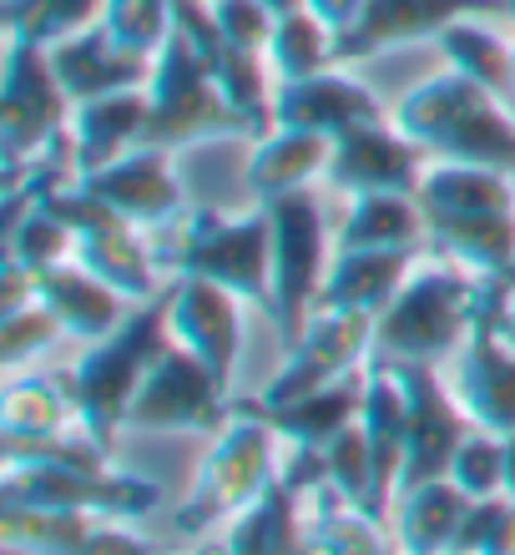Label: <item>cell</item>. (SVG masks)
Segmentation results:
<instances>
[{"mask_svg": "<svg viewBox=\"0 0 515 555\" xmlns=\"http://www.w3.org/2000/svg\"><path fill=\"white\" fill-rule=\"evenodd\" d=\"M5 258L26 263L30 273H46V268L76 258L72 222L51 207V197H30V203L5 207Z\"/></svg>", "mask_w": 515, "mask_h": 555, "instance_id": "obj_34", "label": "cell"}, {"mask_svg": "<svg viewBox=\"0 0 515 555\" xmlns=\"http://www.w3.org/2000/svg\"><path fill=\"white\" fill-rule=\"evenodd\" d=\"M435 46H440V56L450 72L471 76L475 87H486L511 102V36L486 26L480 15H460V21H450V26L435 36Z\"/></svg>", "mask_w": 515, "mask_h": 555, "instance_id": "obj_33", "label": "cell"}, {"mask_svg": "<svg viewBox=\"0 0 515 555\" xmlns=\"http://www.w3.org/2000/svg\"><path fill=\"white\" fill-rule=\"evenodd\" d=\"M429 152L399 132L395 121H359L329 142L324 182L344 197L359 192H420L429 172Z\"/></svg>", "mask_w": 515, "mask_h": 555, "instance_id": "obj_16", "label": "cell"}, {"mask_svg": "<svg viewBox=\"0 0 515 555\" xmlns=\"http://www.w3.org/2000/svg\"><path fill=\"white\" fill-rule=\"evenodd\" d=\"M389 369L404 384V404H410V450H404V475H399V495L420 490L429 480H445L455 465L460 444L475 429V420L465 414L455 389H445L435 364H404L389 359Z\"/></svg>", "mask_w": 515, "mask_h": 555, "instance_id": "obj_15", "label": "cell"}, {"mask_svg": "<svg viewBox=\"0 0 515 555\" xmlns=\"http://www.w3.org/2000/svg\"><path fill=\"white\" fill-rule=\"evenodd\" d=\"M339 51V36L319 21L313 11H288L273 21V36H268V72L273 81H304V76H319Z\"/></svg>", "mask_w": 515, "mask_h": 555, "instance_id": "obj_35", "label": "cell"}, {"mask_svg": "<svg viewBox=\"0 0 515 555\" xmlns=\"http://www.w3.org/2000/svg\"><path fill=\"white\" fill-rule=\"evenodd\" d=\"M324 450L288 444L279 480L253 500L248 511L233 515V526L222 535V555H304L309 535V490L324 485Z\"/></svg>", "mask_w": 515, "mask_h": 555, "instance_id": "obj_13", "label": "cell"}, {"mask_svg": "<svg viewBox=\"0 0 515 555\" xmlns=\"http://www.w3.org/2000/svg\"><path fill=\"white\" fill-rule=\"evenodd\" d=\"M163 490L142 475L112 465V450H102L91 435L36 439V444H5L0 469V505H36V511H81L137 520L157 511Z\"/></svg>", "mask_w": 515, "mask_h": 555, "instance_id": "obj_1", "label": "cell"}, {"mask_svg": "<svg viewBox=\"0 0 515 555\" xmlns=\"http://www.w3.org/2000/svg\"><path fill=\"white\" fill-rule=\"evenodd\" d=\"M51 66H56L72 106L91 102V96H112V91H127V87H147V76H152V61L132 56L102 26H87L72 41L51 46Z\"/></svg>", "mask_w": 515, "mask_h": 555, "instance_id": "obj_27", "label": "cell"}, {"mask_svg": "<svg viewBox=\"0 0 515 555\" xmlns=\"http://www.w3.org/2000/svg\"><path fill=\"white\" fill-rule=\"evenodd\" d=\"M233 420L228 404V384H218V374L192 359L182 344L167 338L163 353L152 359L147 379L137 389L132 410H127V429L142 435H218L222 424Z\"/></svg>", "mask_w": 515, "mask_h": 555, "instance_id": "obj_11", "label": "cell"}, {"mask_svg": "<svg viewBox=\"0 0 515 555\" xmlns=\"http://www.w3.org/2000/svg\"><path fill=\"white\" fill-rule=\"evenodd\" d=\"M511 298H495L486 308V319L475 323V334L465 338V349L450 359L455 364V389L465 414L475 420V429L490 435H515V344L505 338L501 313Z\"/></svg>", "mask_w": 515, "mask_h": 555, "instance_id": "obj_17", "label": "cell"}, {"mask_svg": "<svg viewBox=\"0 0 515 555\" xmlns=\"http://www.w3.org/2000/svg\"><path fill=\"white\" fill-rule=\"evenodd\" d=\"M51 207H56L61 218L72 222L76 233V263L91 268L96 278H106L117 293H127L132 304H147L157 298V248H147L142 237H137V222H127L121 212L102 203V197H91L81 182H61V188L46 192Z\"/></svg>", "mask_w": 515, "mask_h": 555, "instance_id": "obj_12", "label": "cell"}, {"mask_svg": "<svg viewBox=\"0 0 515 555\" xmlns=\"http://www.w3.org/2000/svg\"><path fill=\"white\" fill-rule=\"evenodd\" d=\"M268 228H273V304L268 319L279 323L283 344L294 349L298 334L309 328L319 288L334 263V228L324 218L319 192H288V197H268Z\"/></svg>", "mask_w": 515, "mask_h": 555, "instance_id": "obj_9", "label": "cell"}, {"mask_svg": "<svg viewBox=\"0 0 515 555\" xmlns=\"http://www.w3.org/2000/svg\"><path fill=\"white\" fill-rule=\"evenodd\" d=\"M36 293H41V304L61 319V328L76 334L81 344L106 338L137 308L127 293H117L106 278H96L91 268L76 263V258L72 263H56V268H46V273H36Z\"/></svg>", "mask_w": 515, "mask_h": 555, "instance_id": "obj_26", "label": "cell"}, {"mask_svg": "<svg viewBox=\"0 0 515 555\" xmlns=\"http://www.w3.org/2000/svg\"><path fill=\"white\" fill-rule=\"evenodd\" d=\"M329 172V137L294 132V127H273L253 142L248 157V188L258 203L268 197H288V192H309Z\"/></svg>", "mask_w": 515, "mask_h": 555, "instance_id": "obj_29", "label": "cell"}, {"mask_svg": "<svg viewBox=\"0 0 515 555\" xmlns=\"http://www.w3.org/2000/svg\"><path fill=\"white\" fill-rule=\"evenodd\" d=\"M157 263L177 278H213L233 288L243 304H273V228L268 207L258 203L243 218H228L218 207H192L167 228V243L157 248Z\"/></svg>", "mask_w": 515, "mask_h": 555, "instance_id": "obj_6", "label": "cell"}, {"mask_svg": "<svg viewBox=\"0 0 515 555\" xmlns=\"http://www.w3.org/2000/svg\"><path fill=\"white\" fill-rule=\"evenodd\" d=\"M495 278L471 273L455 258H420L410 278L399 283L379 319H374V353L379 359H404V364H435L455 359L475 323L486 319V308L501 298ZM511 298V293H505Z\"/></svg>", "mask_w": 515, "mask_h": 555, "instance_id": "obj_2", "label": "cell"}, {"mask_svg": "<svg viewBox=\"0 0 515 555\" xmlns=\"http://www.w3.org/2000/svg\"><path fill=\"white\" fill-rule=\"evenodd\" d=\"M359 404H364V374H349V379L329 384V389H313L304 399H288V404H258L268 414V424L279 429L283 444H304V450H324L329 439H339L349 424H359Z\"/></svg>", "mask_w": 515, "mask_h": 555, "instance_id": "obj_32", "label": "cell"}, {"mask_svg": "<svg viewBox=\"0 0 515 555\" xmlns=\"http://www.w3.org/2000/svg\"><path fill=\"white\" fill-rule=\"evenodd\" d=\"M420 258L425 253H334L324 288H319V308H349V313L379 319Z\"/></svg>", "mask_w": 515, "mask_h": 555, "instance_id": "obj_28", "label": "cell"}, {"mask_svg": "<svg viewBox=\"0 0 515 555\" xmlns=\"http://www.w3.org/2000/svg\"><path fill=\"white\" fill-rule=\"evenodd\" d=\"M304 11H313L334 36H344V30L364 15V0H304Z\"/></svg>", "mask_w": 515, "mask_h": 555, "instance_id": "obj_43", "label": "cell"}, {"mask_svg": "<svg viewBox=\"0 0 515 555\" xmlns=\"http://www.w3.org/2000/svg\"><path fill=\"white\" fill-rule=\"evenodd\" d=\"M359 121H384L379 96L349 72V66H329L304 81H279L273 87V127H294V132L334 137L359 127Z\"/></svg>", "mask_w": 515, "mask_h": 555, "instance_id": "obj_21", "label": "cell"}, {"mask_svg": "<svg viewBox=\"0 0 515 555\" xmlns=\"http://www.w3.org/2000/svg\"><path fill=\"white\" fill-rule=\"evenodd\" d=\"M450 555H460V551H450Z\"/></svg>", "mask_w": 515, "mask_h": 555, "instance_id": "obj_51", "label": "cell"}, {"mask_svg": "<svg viewBox=\"0 0 515 555\" xmlns=\"http://www.w3.org/2000/svg\"><path fill=\"white\" fill-rule=\"evenodd\" d=\"M374 353V319L369 313H349V308H319L309 319V328L298 334V344L288 349V359L279 364V374L268 379V389L258 395V404H288L304 399L313 389L349 379L359 364H369Z\"/></svg>", "mask_w": 515, "mask_h": 555, "instance_id": "obj_14", "label": "cell"}, {"mask_svg": "<svg viewBox=\"0 0 515 555\" xmlns=\"http://www.w3.org/2000/svg\"><path fill=\"white\" fill-rule=\"evenodd\" d=\"M0 424H5V444H36V439H61L76 435V404L56 374H11L5 379V399H0ZM87 435V429H81Z\"/></svg>", "mask_w": 515, "mask_h": 555, "instance_id": "obj_30", "label": "cell"}, {"mask_svg": "<svg viewBox=\"0 0 515 555\" xmlns=\"http://www.w3.org/2000/svg\"><path fill=\"white\" fill-rule=\"evenodd\" d=\"M0 545L11 555H152V545L112 515L36 505H0Z\"/></svg>", "mask_w": 515, "mask_h": 555, "instance_id": "obj_18", "label": "cell"}, {"mask_svg": "<svg viewBox=\"0 0 515 555\" xmlns=\"http://www.w3.org/2000/svg\"><path fill=\"white\" fill-rule=\"evenodd\" d=\"M501 328H505V338H511V344H515V298H511V304H505V313H501Z\"/></svg>", "mask_w": 515, "mask_h": 555, "instance_id": "obj_46", "label": "cell"}, {"mask_svg": "<svg viewBox=\"0 0 515 555\" xmlns=\"http://www.w3.org/2000/svg\"><path fill=\"white\" fill-rule=\"evenodd\" d=\"M429 222L414 192H359L334 228V253H425Z\"/></svg>", "mask_w": 515, "mask_h": 555, "instance_id": "obj_25", "label": "cell"}, {"mask_svg": "<svg viewBox=\"0 0 515 555\" xmlns=\"http://www.w3.org/2000/svg\"><path fill=\"white\" fill-rule=\"evenodd\" d=\"M359 429H364L369 465H374V515H384L399 500V475H404V450H410V404H404L399 374L379 353H369L364 364Z\"/></svg>", "mask_w": 515, "mask_h": 555, "instance_id": "obj_22", "label": "cell"}, {"mask_svg": "<svg viewBox=\"0 0 515 555\" xmlns=\"http://www.w3.org/2000/svg\"><path fill=\"white\" fill-rule=\"evenodd\" d=\"M106 0H0V15H5V36L15 41H36V46H61L81 36L87 26L102 21Z\"/></svg>", "mask_w": 515, "mask_h": 555, "instance_id": "obj_36", "label": "cell"}, {"mask_svg": "<svg viewBox=\"0 0 515 555\" xmlns=\"http://www.w3.org/2000/svg\"><path fill=\"white\" fill-rule=\"evenodd\" d=\"M218 555H222V551H218Z\"/></svg>", "mask_w": 515, "mask_h": 555, "instance_id": "obj_52", "label": "cell"}, {"mask_svg": "<svg viewBox=\"0 0 515 555\" xmlns=\"http://www.w3.org/2000/svg\"><path fill=\"white\" fill-rule=\"evenodd\" d=\"M273 15H288V11H304V0H263Z\"/></svg>", "mask_w": 515, "mask_h": 555, "instance_id": "obj_45", "label": "cell"}, {"mask_svg": "<svg viewBox=\"0 0 515 555\" xmlns=\"http://www.w3.org/2000/svg\"><path fill=\"white\" fill-rule=\"evenodd\" d=\"M66 127H72V96L51 66V51L5 36V56H0V157H5V172L61 146Z\"/></svg>", "mask_w": 515, "mask_h": 555, "instance_id": "obj_10", "label": "cell"}, {"mask_svg": "<svg viewBox=\"0 0 515 555\" xmlns=\"http://www.w3.org/2000/svg\"><path fill=\"white\" fill-rule=\"evenodd\" d=\"M480 11H495V0H364V15L339 36L334 61H339V66H353V61L379 56L389 46L435 41L450 21L480 15Z\"/></svg>", "mask_w": 515, "mask_h": 555, "instance_id": "obj_23", "label": "cell"}, {"mask_svg": "<svg viewBox=\"0 0 515 555\" xmlns=\"http://www.w3.org/2000/svg\"><path fill=\"white\" fill-rule=\"evenodd\" d=\"M172 157L177 152L167 146H132L127 157L106 162L76 182L137 228H172L182 218V182L172 172Z\"/></svg>", "mask_w": 515, "mask_h": 555, "instance_id": "obj_20", "label": "cell"}, {"mask_svg": "<svg viewBox=\"0 0 515 555\" xmlns=\"http://www.w3.org/2000/svg\"><path fill=\"white\" fill-rule=\"evenodd\" d=\"M273 480H279V429L268 424V414L258 404L233 410V420L222 424L213 444H207L188 500L177 505V530L197 535V530L218 526V520H233Z\"/></svg>", "mask_w": 515, "mask_h": 555, "instance_id": "obj_7", "label": "cell"}, {"mask_svg": "<svg viewBox=\"0 0 515 555\" xmlns=\"http://www.w3.org/2000/svg\"><path fill=\"white\" fill-rule=\"evenodd\" d=\"M324 475L349 505L374 515V465H369V444H364V429H359V424H349L339 439L324 444ZM374 520H379V515H374Z\"/></svg>", "mask_w": 515, "mask_h": 555, "instance_id": "obj_38", "label": "cell"}, {"mask_svg": "<svg viewBox=\"0 0 515 555\" xmlns=\"http://www.w3.org/2000/svg\"><path fill=\"white\" fill-rule=\"evenodd\" d=\"M167 334L192 359H203L218 384H233L243 349V298L213 278H177L167 293Z\"/></svg>", "mask_w": 515, "mask_h": 555, "instance_id": "obj_19", "label": "cell"}, {"mask_svg": "<svg viewBox=\"0 0 515 555\" xmlns=\"http://www.w3.org/2000/svg\"><path fill=\"white\" fill-rule=\"evenodd\" d=\"M228 137H253L248 117L222 96L218 76L207 72V61L188 46L182 30L152 56L147 76V142L182 152L192 142H228Z\"/></svg>", "mask_w": 515, "mask_h": 555, "instance_id": "obj_8", "label": "cell"}, {"mask_svg": "<svg viewBox=\"0 0 515 555\" xmlns=\"http://www.w3.org/2000/svg\"><path fill=\"white\" fill-rule=\"evenodd\" d=\"M96 26H102L117 46H127L132 56L152 61L167 41H172L177 0H106Z\"/></svg>", "mask_w": 515, "mask_h": 555, "instance_id": "obj_37", "label": "cell"}, {"mask_svg": "<svg viewBox=\"0 0 515 555\" xmlns=\"http://www.w3.org/2000/svg\"><path fill=\"white\" fill-rule=\"evenodd\" d=\"M207 11L218 21L222 41H233L237 51H253V56H268V36H273L279 15L263 0H207Z\"/></svg>", "mask_w": 515, "mask_h": 555, "instance_id": "obj_42", "label": "cell"}, {"mask_svg": "<svg viewBox=\"0 0 515 555\" xmlns=\"http://www.w3.org/2000/svg\"><path fill=\"white\" fill-rule=\"evenodd\" d=\"M420 207L429 222V248L465 263L471 273L501 283L515 263V182L495 167L429 162L420 182Z\"/></svg>", "mask_w": 515, "mask_h": 555, "instance_id": "obj_3", "label": "cell"}, {"mask_svg": "<svg viewBox=\"0 0 515 555\" xmlns=\"http://www.w3.org/2000/svg\"><path fill=\"white\" fill-rule=\"evenodd\" d=\"M475 500L450 475L399 495V555H450Z\"/></svg>", "mask_w": 515, "mask_h": 555, "instance_id": "obj_31", "label": "cell"}, {"mask_svg": "<svg viewBox=\"0 0 515 555\" xmlns=\"http://www.w3.org/2000/svg\"><path fill=\"white\" fill-rule=\"evenodd\" d=\"M495 11H505V15L515 21V0H495Z\"/></svg>", "mask_w": 515, "mask_h": 555, "instance_id": "obj_49", "label": "cell"}, {"mask_svg": "<svg viewBox=\"0 0 515 555\" xmlns=\"http://www.w3.org/2000/svg\"><path fill=\"white\" fill-rule=\"evenodd\" d=\"M167 338H172L167 334V293H157L147 304H137L106 338L87 344V353L76 364L61 369V384L76 404V424L102 450H112L117 435L127 429V410H132L137 389H142L152 359L163 353Z\"/></svg>", "mask_w": 515, "mask_h": 555, "instance_id": "obj_5", "label": "cell"}, {"mask_svg": "<svg viewBox=\"0 0 515 555\" xmlns=\"http://www.w3.org/2000/svg\"><path fill=\"white\" fill-rule=\"evenodd\" d=\"M61 334H66V328H61V319L41 298L26 308H15V313H0V364L11 369V374H21V369H26L30 359H41Z\"/></svg>", "mask_w": 515, "mask_h": 555, "instance_id": "obj_39", "label": "cell"}, {"mask_svg": "<svg viewBox=\"0 0 515 555\" xmlns=\"http://www.w3.org/2000/svg\"><path fill=\"white\" fill-rule=\"evenodd\" d=\"M66 142H72L76 177L127 157L132 146L147 142V87H127V91H112V96L76 102Z\"/></svg>", "mask_w": 515, "mask_h": 555, "instance_id": "obj_24", "label": "cell"}, {"mask_svg": "<svg viewBox=\"0 0 515 555\" xmlns=\"http://www.w3.org/2000/svg\"><path fill=\"white\" fill-rule=\"evenodd\" d=\"M450 480H455L471 500L505 495V435L471 429L465 444H460V454H455V465H450Z\"/></svg>", "mask_w": 515, "mask_h": 555, "instance_id": "obj_40", "label": "cell"}, {"mask_svg": "<svg viewBox=\"0 0 515 555\" xmlns=\"http://www.w3.org/2000/svg\"><path fill=\"white\" fill-rule=\"evenodd\" d=\"M455 551L460 555H515V495L475 500Z\"/></svg>", "mask_w": 515, "mask_h": 555, "instance_id": "obj_41", "label": "cell"}, {"mask_svg": "<svg viewBox=\"0 0 515 555\" xmlns=\"http://www.w3.org/2000/svg\"><path fill=\"white\" fill-rule=\"evenodd\" d=\"M505 495H515V435H505Z\"/></svg>", "mask_w": 515, "mask_h": 555, "instance_id": "obj_44", "label": "cell"}, {"mask_svg": "<svg viewBox=\"0 0 515 555\" xmlns=\"http://www.w3.org/2000/svg\"><path fill=\"white\" fill-rule=\"evenodd\" d=\"M501 288H505V293H511V298H515V263H511V273L501 278Z\"/></svg>", "mask_w": 515, "mask_h": 555, "instance_id": "obj_47", "label": "cell"}, {"mask_svg": "<svg viewBox=\"0 0 515 555\" xmlns=\"http://www.w3.org/2000/svg\"><path fill=\"white\" fill-rule=\"evenodd\" d=\"M203 555H218V551H203Z\"/></svg>", "mask_w": 515, "mask_h": 555, "instance_id": "obj_50", "label": "cell"}, {"mask_svg": "<svg viewBox=\"0 0 515 555\" xmlns=\"http://www.w3.org/2000/svg\"><path fill=\"white\" fill-rule=\"evenodd\" d=\"M511 102H515V36H511Z\"/></svg>", "mask_w": 515, "mask_h": 555, "instance_id": "obj_48", "label": "cell"}, {"mask_svg": "<svg viewBox=\"0 0 515 555\" xmlns=\"http://www.w3.org/2000/svg\"><path fill=\"white\" fill-rule=\"evenodd\" d=\"M389 121L435 162H471L515 177V106L450 66L404 91Z\"/></svg>", "mask_w": 515, "mask_h": 555, "instance_id": "obj_4", "label": "cell"}]
</instances>
